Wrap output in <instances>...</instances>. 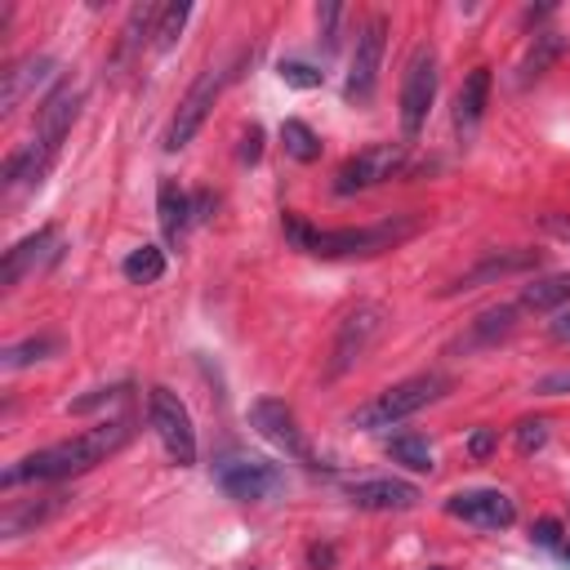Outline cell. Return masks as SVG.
Returning a JSON list of instances; mask_svg holds the SVG:
<instances>
[{
  "instance_id": "ffe728a7",
  "label": "cell",
  "mask_w": 570,
  "mask_h": 570,
  "mask_svg": "<svg viewBox=\"0 0 570 570\" xmlns=\"http://www.w3.org/2000/svg\"><path fill=\"white\" fill-rule=\"evenodd\" d=\"M486 98H490V68H473L468 81L460 85V98H454V126L464 134H473L486 117Z\"/></svg>"
},
{
  "instance_id": "ba28073f",
  "label": "cell",
  "mask_w": 570,
  "mask_h": 570,
  "mask_svg": "<svg viewBox=\"0 0 570 570\" xmlns=\"http://www.w3.org/2000/svg\"><path fill=\"white\" fill-rule=\"evenodd\" d=\"M250 428H254L263 441H272L276 450L290 454L295 464L317 468V454H312V446H308V437H304L295 411L285 406V402H276V396H259V402L250 406Z\"/></svg>"
},
{
  "instance_id": "1f68e13d",
  "label": "cell",
  "mask_w": 570,
  "mask_h": 570,
  "mask_svg": "<svg viewBox=\"0 0 570 570\" xmlns=\"http://www.w3.org/2000/svg\"><path fill=\"white\" fill-rule=\"evenodd\" d=\"M544 441H548V424L544 419H522L518 424V450L522 454H535Z\"/></svg>"
},
{
  "instance_id": "7402d4cb",
  "label": "cell",
  "mask_w": 570,
  "mask_h": 570,
  "mask_svg": "<svg viewBox=\"0 0 570 570\" xmlns=\"http://www.w3.org/2000/svg\"><path fill=\"white\" fill-rule=\"evenodd\" d=\"M68 503V495H49V499H40V503H27V508H10L5 518H0V531H5L10 539H19V535H27L32 526H40V522H49L54 512H59Z\"/></svg>"
},
{
  "instance_id": "4fadbf2b",
  "label": "cell",
  "mask_w": 570,
  "mask_h": 570,
  "mask_svg": "<svg viewBox=\"0 0 570 570\" xmlns=\"http://www.w3.org/2000/svg\"><path fill=\"white\" fill-rule=\"evenodd\" d=\"M446 512L460 518L468 526H482V531H508L518 522V503H512L503 490H460L446 499Z\"/></svg>"
},
{
  "instance_id": "4dcf8cb0",
  "label": "cell",
  "mask_w": 570,
  "mask_h": 570,
  "mask_svg": "<svg viewBox=\"0 0 570 570\" xmlns=\"http://www.w3.org/2000/svg\"><path fill=\"white\" fill-rule=\"evenodd\" d=\"M276 72H281V81H285V85H295V90H317V85L325 81V72H321V68L299 63V59H285Z\"/></svg>"
},
{
  "instance_id": "5b68a950",
  "label": "cell",
  "mask_w": 570,
  "mask_h": 570,
  "mask_svg": "<svg viewBox=\"0 0 570 570\" xmlns=\"http://www.w3.org/2000/svg\"><path fill=\"white\" fill-rule=\"evenodd\" d=\"M147 419L169 454V464H179V468H192L197 464V428H192V415L188 406L179 402V392H169V388H152L147 392Z\"/></svg>"
},
{
  "instance_id": "f35d334b",
  "label": "cell",
  "mask_w": 570,
  "mask_h": 570,
  "mask_svg": "<svg viewBox=\"0 0 570 570\" xmlns=\"http://www.w3.org/2000/svg\"><path fill=\"white\" fill-rule=\"evenodd\" d=\"M210 205H214V197H210V192H197V197H192V223L210 218Z\"/></svg>"
},
{
  "instance_id": "6da1fadb",
  "label": "cell",
  "mask_w": 570,
  "mask_h": 570,
  "mask_svg": "<svg viewBox=\"0 0 570 570\" xmlns=\"http://www.w3.org/2000/svg\"><path fill=\"white\" fill-rule=\"evenodd\" d=\"M134 437V419H103L98 428L72 437V441H59V446H45L27 460H19L14 468H5L0 486L14 490L23 482H63V477H81L90 468H98L103 460H111L126 441Z\"/></svg>"
},
{
  "instance_id": "2e32d148",
  "label": "cell",
  "mask_w": 570,
  "mask_h": 570,
  "mask_svg": "<svg viewBox=\"0 0 570 570\" xmlns=\"http://www.w3.org/2000/svg\"><path fill=\"white\" fill-rule=\"evenodd\" d=\"M49 76H54V59H49V54H27V59L10 63L5 72H0V117H10V111L27 94H36Z\"/></svg>"
},
{
  "instance_id": "d6a6232c",
  "label": "cell",
  "mask_w": 570,
  "mask_h": 570,
  "mask_svg": "<svg viewBox=\"0 0 570 570\" xmlns=\"http://www.w3.org/2000/svg\"><path fill=\"white\" fill-rule=\"evenodd\" d=\"M468 454H473V460H490V454H495V432H490V428H477V432L468 437Z\"/></svg>"
},
{
  "instance_id": "f546056e",
  "label": "cell",
  "mask_w": 570,
  "mask_h": 570,
  "mask_svg": "<svg viewBox=\"0 0 570 570\" xmlns=\"http://www.w3.org/2000/svg\"><path fill=\"white\" fill-rule=\"evenodd\" d=\"M126 392H134V388H130V383H107V388H94L90 396H76L68 411H72V415H94V411H103V406H111V402H121Z\"/></svg>"
},
{
  "instance_id": "836d02e7",
  "label": "cell",
  "mask_w": 570,
  "mask_h": 570,
  "mask_svg": "<svg viewBox=\"0 0 570 570\" xmlns=\"http://www.w3.org/2000/svg\"><path fill=\"white\" fill-rule=\"evenodd\" d=\"M535 392H544V396H561V392H570V370H557V375H544V379L535 383Z\"/></svg>"
},
{
  "instance_id": "7a4b0ae2",
  "label": "cell",
  "mask_w": 570,
  "mask_h": 570,
  "mask_svg": "<svg viewBox=\"0 0 570 570\" xmlns=\"http://www.w3.org/2000/svg\"><path fill=\"white\" fill-rule=\"evenodd\" d=\"M419 233V218L402 214V218H383V223H370V227H334V233H317L308 227L299 214H285V237H290L304 254H317V259H366V254H383L392 246H402Z\"/></svg>"
},
{
  "instance_id": "30bf717a",
  "label": "cell",
  "mask_w": 570,
  "mask_h": 570,
  "mask_svg": "<svg viewBox=\"0 0 570 570\" xmlns=\"http://www.w3.org/2000/svg\"><path fill=\"white\" fill-rule=\"evenodd\" d=\"M432 98H437V54L428 45H419L411 68H406V81H402V130H406V139H419Z\"/></svg>"
},
{
  "instance_id": "3957f363",
  "label": "cell",
  "mask_w": 570,
  "mask_h": 570,
  "mask_svg": "<svg viewBox=\"0 0 570 570\" xmlns=\"http://www.w3.org/2000/svg\"><path fill=\"white\" fill-rule=\"evenodd\" d=\"M450 392V379L446 375H415V379H402V383H392V388H383L370 406H361L357 415H353V428H392V424H402V419H411V415H419L424 406H432V402H441V396Z\"/></svg>"
},
{
  "instance_id": "603a6c76",
  "label": "cell",
  "mask_w": 570,
  "mask_h": 570,
  "mask_svg": "<svg viewBox=\"0 0 570 570\" xmlns=\"http://www.w3.org/2000/svg\"><path fill=\"white\" fill-rule=\"evenodd\" d=\"M561 54H566V40L557 36V32H539L535 36V45L526 49V59H522V85H531V81H539L557 59H561Z\"/></svg>"
},
{
  "instance_id": "4316f807",
  "label": "cell",
  "mask_w": 570,
  "mask_h": 570,
  "mask_svg": "<svg viewBox=\"0 0 570 570\" xmlns=\"http://www.w3.org/2000/svg\"><path fill=\"white\" fill-rule=\"evenodd\" d=\"M121 272H126L134 285H152V281L165 276V250H156V246H139V250L126 254Z\"/></svg>"
},
{
  "instance_id": "e575fe53",
  "label": "cell",
  "mask_w": 570,
  "mask_h": 570,
  "mask_svg": "<svg viewBox=\"0 0 570 570\" xmlns=\"http://www.w3.org/2000/svg\"><path fill=\"white\" fill-rule=\"evenodd\" d=\"M259 152H263V130H259V126H250V130H246V139H241V161H246V165H254V161H259Z\"/></svg>"
},
{
  "instance_id": "9a60e30c",
  "label": "cell",
  "mask_w": 570,
  "mask_h": 570,
  "mask_svg": "<svg viewBox=\"0 0 570 570\" xmlns=\"http://www.w3.org/2000/svg\"><path fill=\"white\" fill-rule=\"evenodd\" d=\"M54 254H59V227H36V233L23 237L14 250H5V263H0V285H5V290H14V285H19L32 268L49 263Z\"/></svg>"
},
{
  "instance_id": "cb8c5ba5",
  "label": "cell",
  "mask_w": 570,
  "mask_h": 570,
  "mask_svg": "<svg viewBox=\"0 0 570 570\" xmlns=\"http://www.w3.org/2000/svg\"><path fill=\"white\" fill-rule=\"evenodd\" d=\"M561 304H570V272L544 276V281H535V285L522 290V308H531V312H553Z\"/></svg>"
},
{
  "instance_id": "ac0fdd59",
  "label": "cell",
  "mask_w": 570,
  "mask_h": 570,
  "mask_svg": "<svg viewBox=\"0 0 570 570\" xmlns=\"http://www.w3.org/2000/svg\"><path fill=\"white\" fill-rule=\"evenodd\" d=\"M156 214H161V237L169 246H179L183 233H188V223H192V197L175 179H161V188H156Z\"/></svg>"
},
{
  "instance_id": "74e56055",
  "label": "cell",
  "mask_w": 570,
  "mask_h": 570,
  "mask_svg": "<svg viewBox=\"0 0 570 570\" xmlns=\"http://www.w3.org/2000/svg\"><path fill=\"white\" fill-rule=\"evenodd\" d=\"M317 19H321V36H325V45H334V23H339V5H325V10L317 14Z\"/></svg>"
},
{
  "instance_id": "8d00e7d4",
  "label": "cell",
  "mask_w": 570,
  "mask_h": 570,
  "mask_svg": "<svg viewBox=\"0 0 570 570\" xmlns=\"http://www.w3.org/2000/svg\"><path fill=\"white\" fill-rule=\"evenodd\" d=\"M544 227L553 237H561V241H570V214H544Z\"/></svg>"
},
{
  "instance_id": "ab89813d",
  "label": "cell",
  "mask_w": 570,
  "mask_h": 570,
  "mask_svg": "<svg viewBox=\"0 0 570 570\" xmlns=\"http://www.w3.org/2000/svg\"><path fill=\"white\" fill-rule=\"evenodd\" d=\"M308 561H312L317 570H330V566H334V548H312Z\"/></svg>"
},
{
  "instance_id": "f1b7e54d",
  "label": "cell",
  "mask_w": 570,
  "mask_h": 570,
  "mask_svg": "<svg viewBox=\"0 0 570 570\" xmlns=\"http://www.w3.org/2000/svg\"><path fill=\"white\" fill-rule=\"evenodd\" d=\"M188 14H192V5H165L161 10V19H156V49L165 54V49H175V40L183 36V23H188Z\"/></svg>"
},
{
  "instance_id": "277c9868",
  "label": "cell",
  "mask_w": 570,
  "mask_h": 570,
  "mask_svg": "<svg viewBox=\"0 0 570 570\" xmlns=\"http://www.w3.org/2000/svg\"><path fill=\"white\" fill-rule=\"evenodd\" d=\"M383 325H388V308H383V304H357L344 321H339V330H334L325 379L348 375V370H353V366L375 348V339L383 334Z\"/></svg>"
},
{
  "instance_id": "484cf974",
  "label": "cell",
  "mask_w": 570,
  "mask_h": 570,
  "mask_svg": "<svg viewBox=\"0 0 570 570\" xmlns=\"http://www.w3.org/2000/svg\"><path fill=\"white\" fill-rule=\"evenodd\" d=\"M281 143H285V152H290L295 161H304V165H312V161L321 156V139H317V134H312V126H308V121H299V117L281 121Z\"/></svg>"
},
{
  "instance_id": "e0dca14e",
  "label": "cell",
  "mask_w": 570,
  "mask_h": 570,
  "mask_svg": "<svg viewBox=\"0 0 570 570\" xmlns=\"http://www.w3.org/2000/svg\"><path fill=\"white\" fill-rule=\"evenodd\" d=\"M348 499L366 512H406L419 503V486L402 477H375V482H353Z\"/></svg>"
},
{
  "instance_id": "d590c367",
  "label": "cell",
  "mask_w": 570,
  "mask_h": 570,
  "mask_svg": "<svg viewBox=\"0 0 570 570\" xmlns=\"http://www.w3.org/2000/svg\"><path fill=\"white\" fill-rule=\"evenodd\" d=\"M531 535H535V544H544V548H557V544H561V526H557L553 518L535 522V531H531Z\"/></svg>"
},
{
  "instance_id": "8992f818",
  "label": "cell",
  "mask_w": 570,
  "mask_h": 570,
  "mask_svg": "<svg viewBox=\"0 0 570 570\" xmlns=\"http://www.w3.org/2000/svg\"><path fill=\"white\" fill-rule=\"evenodd\" d=\"M214 482L227 499H241V503H263L285 490V473L272 460H254V454H227V460H218Z\"/></svg>"
},
{
  "instance_id": "8fae6325",
  "label": "cell",
  "mask_w": 570,
  "mask_h": 570,
  "mask_svg": "<svg viewBox=\"0 0 570 570\" xmlns=\"http://www.w3.org/2000/svg\"><path fill=\"white\" fill-rule=\"evenodd\" d=\"M544 263V250H490V254H482L468 272H460L450 285H441V295L450 299V295H468V290H482V285H495V281H503V276H522V272H531V268H539Z\"/></svg>"
},
{
  "instance_id": "52a82bcc",
  "label": "cell",
  "mask_w": 570,
  "mask_h": 570,
  "mask_svg": "<svg viewBox=\"0 0 570 570\" xmlns=\"http://www.w3.org/2000/svg\"><path fill=\"white\" fill-rule=\"evenodd\" d=\"M402 169H406V143H375V147H366V152H357V156H348L344 165H339L334 192L353 197V192L379 188L392 175H402Z\"/></svg>"
},
{
  "instance_id": "b9f144b4",
  "label": "cell",
  "mask_w": 570,
  "mask_h": 570,
  "mask_svg": "<svg viewBox=\"0 0 570 570\" xmlns=\"http://www.w3.org/2000/svg\"><path fill=\"white\" fill-rule=\"evenodd\" d=\"M561 557H566V561H570V544H566V548H561Z\"/></svg>"
},
{
  "instance_id": "d6986e66",
  "label": "cell",
  "mask_w": 570,
  "mask_h": 570,
  "mask_svg": "<svg viewBox=\"0 0 570 570\" xmlns=\"http://www.w3.org/2000/svg\"><path fill=\"white\" fill-rule=\"evenodd\" d=\"M49 152L32 139L27 147H19V152H10L5 156V169H0V183H5V192H19V188H36L40 179H45V169H49Z\"/></svg>"
},
{
  "instance_id": "5bb4252c",
  "label": "cell",
  "mask_w": 570,
  "mask_h": 570,
  "mask_svg": "<svg viewBox=\"0 0 570 570\" xmlns=\"http://www.w3.org/2000/svg\"><path fill=\"white\" fill-rule=\"evenodd\" d=\"M81 103H85V94L72 90V85H59V90H54V94L40 103V111H36V143H40L49 156H59L68 130H72L76 117H81Z\"/></svg>"
},
{
  "instance_id": "d4e9b609",
  "label": "cell",
  "mask_w": 570,
  "mask_h": 570,
  "mask_svg": "<svg viewBox=\"0 0 570 570\" xmlns=\"http://www.w3.org/2000/svg\"><path fill=\"white\" fill-rule=\"evenodd\" d=\"M54 353H59V339H54V334H36V339H23V344H10L5 353H0V366H5V370H23V366L45 361Z\"/></svg>"
},
{
  "instance_id": "44dd1931",
  "label": "cell",
  "mask_w": 570,
  "mask_h": 570,
  "mask_svg": "<svg viewBox=\"0 0 570 570\" xmlns=\"http://www.w3.org/2000/svg\"><path fill=\"white\" fill-rule=\"evenodd\" d=\"M512 325H518V308H490V312H482L473 325H468V339H464V348H490V344H499L503 334H512Z\"/></svg>"
},
{
  "instance_id": "60d3db41",
  "label": "cell",
  "mask_w": 570,
  "mask_h": 570,
  "mask_svg": "<svg viewBox=\"0 0 570 570\" xmlns=\"http://www.w3.org/2000/svg\"><path fill=\"white\" fill-rule=\"evenodd\" d=\"M553 334H557V339H566V344H570V312H561V317L553 321Z\"/></svg>"
},
{
  "instance_id": "9c48e42d",
  "label": "cell",
  "mask_w": 570,
  "mask_h": 570,
  "mask_svg": "<svg viewBox=\"0 0 570 570\" xmlns=\"http://www.w3.org/2000/svg\"><path fill=\"white\" fill-rule=\"evenodd\" d=\"M223 72L218 68H205L197 81H192V90L183 94V103H179V111H175V121H169V130H165V147L169 152H179V147H188L192 139H197V130L205 126V117H210V107H214V98H218V90H223Z\"/></svg>"
},
{
  "instance_id": "7c38bea8",
  "label": "cell",
  "mask_w": 570,
  "mask_h": 570,
  "mask_svg": "<svg viewBox=\"0 0 570 570\" xmlns=\"http://www.w3.org/2000/svg\"><path fill=\"white\" fill-rule=\"evenodd\" d=\"M383 45H388V19L375 14V19L361 27L357 49H353V68H348V85H344V94H348L353 103H370L375 76H379V63H383Z\"/></svg>"
},
{
  "instance_id": "83f0119b",
  "label": "cell",
  "mask_w": 570,
  "mask_h": 570,
  "mask_svg": "<svg viewBox=\"0 0 570 570\" xmlns=\"http://www.w3.org/2000/svg\"><path fill=\"white\" fill-rule=\"evenodd\" d=\"M388 454H392L396 464H406L411 473H432V446H428L424 437H411V432L392 437V441H388Z\"/></svg>"
}]
</instances>
